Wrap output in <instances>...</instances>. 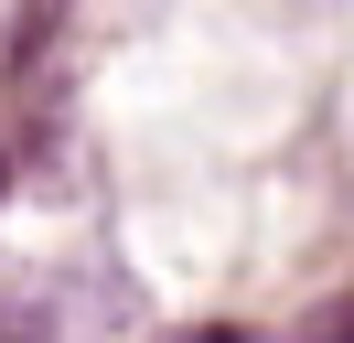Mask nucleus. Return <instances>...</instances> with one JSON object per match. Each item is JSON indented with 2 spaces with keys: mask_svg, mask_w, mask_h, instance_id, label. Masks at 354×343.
I'll use <instances>...</instances> for the list:
<instances>
[{
  "mask_svg": "<svg viewBox=\"0 0 354 343\" xmlns=\"http://www.w3.org/2000/svg\"><path fill=\"white\" fill-rule=\"evenodd\" d=\"M0 193H11V150H0Z\"/></svg>",
  "mask_w": 354,
  "mask_h": 343,
  "instance_id": "nucleus-1",
  "label": "nucleus"
},
{
  "mask_svg": "<svg viewBox=\"0 0 354 343\" xmlns=\"http://www.w3.org/2000/svg\"><path fill=\"white\" fill-rule=\"evenodd\" d=\"M204 343H247V333H204Z\"/></svg>",
  "mask_w": 354,
  "mask_h": 343,
  "instance_id": "nucleus-2",
  "label": "nucleus"
}]
</instances>
